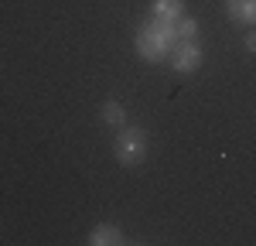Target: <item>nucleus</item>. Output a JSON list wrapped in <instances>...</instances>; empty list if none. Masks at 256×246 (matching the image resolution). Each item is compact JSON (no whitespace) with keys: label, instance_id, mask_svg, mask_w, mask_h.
Returning <instances> with one entry per match:
<instances>
[{"label":"nucleus","instance_id":"8","mask_svg":"<svg viewBox=\"0 0 256 246\" xmlns=\"http://www.w3.org/2000/svg\"><path fill=\"white\" fill-rule=\"evenodd\" d=\"M178 38H184V41H192V38H198V20L195 18H184L178 20Z\"/></svg>","mask_w":256,"mask_h":246},{"label":"nucleus","instance_id":"6","mask_svg":"<svg viewBox=\"0 0 256 246\" xmlns=\"http://www.w3.org/2000/svg\"><path fill=\"white\" fill-rule=\"evenodd\" d=\"M150 18L178 24V20L184 18V0H154V4H150Z\"/></svg>","mask_w":256,"mask_h":246},{"label":"nucleus","instance_id":"3","mask_svg":"<svg viewBox=\"0 0 256 246\" xmlns=\"http://www.w3.org/2000/svg\"><path fill=\"white\" fill-rule=\"evenodd\" d=\"M168 62H171V68H174V72H181V76H192V72H198V68H202L205 52H202L198 38H192V41L178 38L174 44H171V55H168Z\"/></svg>","mask_w":256,"mask_h":246},{"label":"nucleus","instance_id":"4","mask_svg":"<svg viewBox=\"0 0 256 246\" xmlns=\"http://www.w3.org/2000/svg\"><path fill=\"white\" fill-rule=\"evenodd\" d=\"M86 240H89V246H123V243H126L123 229H120V226H113V222L92 226V232H89Z\"/></svg>","mask_w":256,"mask_h":246},{"label":"nucleus","instance_id":"7","mask_svg":"<svg viewBox=\"0 0 256 246\" xmlns=\"http://www.w3.org/2000/svg\"><path fill=\"white\" fill-rule=\"evenodd\" d=\"M99 120H102V126H126L130 123V116H126V110H123V102L120 100H106L102 102V110H99Z\"/></svg>","mask_w":256,"mask_h":246},{"label":"nucleus","instance_id":"9","mask_svg":"<svg viewBox=\"0 0 256 246\" xmlns=\"http://www.w3.org/2000/svg\"><path fill=\"white\" fill-rule=\"evenodd\" d=\"M246 52H253V55H256V31L246 34Z\"/></svg>","mask_w":256,"mask_h":246},{"label":"nucleus","instance_id":"5","mask_svg":"<svg viewBox=\"0 0 256 246\" xmlns=\"http://www.w3.org/2000/svg\"><path fill=\"white\" fill-rule=\"evenodd\" d=\"M226 14L232 18V24L256 28V0H226Z\"/></svg>","mask_w":256,"mask_h":246},{"label":"nucleus","instance_id":"1","mask_svg":"<svg viewBox=\"0 0 256 246\" xmlns=\"http://www.w3.org/2000/svg\"><path fill=\"white\" fill-rule=\"evenodd\" d=\"M178 41V24L171 20H160V18H147L140 24L137 38H134V48H137V55L144 62H150V65H158L171 55V44Z\"/></svg>","mask_w":256,"mask_h":246},{"label":"nucleus","instance_id":"2","mask_svg":"<svg viewBox=\"0 0 256 246\" xmlns=\"http://www.w3.org/2000/svg\"><path fill=\"white\" fill-rule=\"evenodd\" d=\"M147 150H150V137H147L144 126H134V123L120 126L116 140H113V154H116V161L123 164V168H137V164H144Z\"/></svg>","mask_w":256,"mask_h":246}]
</instances>
